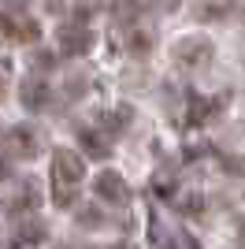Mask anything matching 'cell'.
Instances as JSON below:
<instances>
[{"label": "cell", "instance_id": "e0dca14e", "mask_svg": "<svg viewBox=\"0 0 245 249\" xmlns=\"http://www.w3.org/2000/svg\"><path fill=\"white\" fill-rule=\"evenodd\" d=\"M4 8H8V11H26V8H30V0H4Z\"/></svg>", "mask_w": 245, "mask_h": 249}, {"label": "cell", "instance_id": "7a4b0ae2", "mask_svg": "<svg viewBox=\"0 0 245 249\" xmlns=\"http://www.w3.org/2000/svg\"><path fill=\"white\" fill-rule=\"evenodd\" d=\"M56 45L63 56H86L93 49V34L86 22H63V26H56Z\"/></svg>", "mask_w": 245, "mask_h": 249}, {"label": "cell", "instance_id": "ac0fdd59", "mask_svg": "<svg viewBox=\"0 0 245 249\" xmlns=\"http://www.w3.org/2000/svg\"><path fill=\"white\" fill-rule=\"evenodd\" d=\"M89 249H130L126 242H119V246H89Z\"/></svg>", "mask_w": 245, "mask_h": 249}, {"label": "cell", "instance_id": "ba28073f", "mask_svg": "<svg viewBox=\"0 0 245 249\" xmlns=\"http://www.w3.org/2000/svg\"><path fill=\"white\" fill-rule=\"evenodd\" d=\"M78 142H82V153L93 156V160H108V156H112V145H108L97 130H78Z\"/></svg>", "mask_w": 245, "mask_h": 249}, {"label": "cell", "instance_id": "6da1fadb", "mask_svg": "<svg viewBox=\"0 0 245 249\" xmlns=\"http://www.w3.org/2000/svg\"><path fill=\"white\" fill-rule=\"evenodd\" d=\"M86 178V164L71 149H56L52 153V197L60 208H71L78 201V186Z\"/></svg>", "mask_w": 245, "mask_h": 249}, {"label": "cell", "instance_id": "8fae6325", "mask_svg": "<svg viewBox=\"0 0 245 249\" xmlns=\"http://www.w3.org/2000/svg\"><path fill=\"white\" fill-rule=\"evenodd\" d=\"M126 52H130V56H149V52H153V37L141 34V30H134L130 37H126Z\"/></svg>", "mask_w": 245, "mask_h": 249}, {"label": "cell", "instance_id": "5bb4252c", "mask_svg": "<svg viewBox=\"0 0 245 249\" xmlns=\"http://www.w3.org/2000/svg\"><path fill=\"white\" fill-rule=\"evenodd\" d=\"M230 4H223V8H215V4H201V8H197V19H215V15H230Z\"/></svg>", "mask_w": 245, "mask_h": 249}, {"label": "cell", "instance_id": "5b68a950", "mask_svg": "<svg viewBox=\"0 0 245 249\" xmlns=\"http://www.w3.org/2000/svg\"><path fill=\"white\" fill-rule=\"evenodd\" d=\"M11 153L15 156H26V160H34V156L41 153V138H37V130L34 126H26V123H19V126H11Z\"/></svg>", "mask_w": 245, "mask_h": 249}, {"label": "cell", "instance_id": "9c48e42d", "mask_svg": "<svg viewBox=\"0 0 245 249\" xmlns=\"http://www.w3.org/2000/svg\"><path fill=\"white\" fill-rule=\"evenodd\" d=\"M134 112L126 108V104H119V108H108V112H101V126L108 130V134H122L126 126H130Z\"/></svg>", "mask_w": 245, "mask_h": 249}, {"label": "cell", "instance_id": "4fadbf2b", "mask_svg": "<svg viewBox=\"0 0 245 249\" xmlns=\"http://www.w3.org/2000/svg\"><path fill=\"white\" fill-rule=\"evenodd\" d=\"M37 242H45V223H30L19 231V246H37Z\"/></svg>", "mask_w": 245, "mask_h": 249}, {"label": "cell", "instance_id": "7c38bea8", "mask_svg": "<svg viewBox=\"0 0 245 249\" xmlns=\"http://www.w3.org/2000/svg\"><path fill=\"white\" fill-rule=\"evenodd\" d=\"M215 104H219V101H201V97H193V101H190V112H193V115H190V123H193V126H201L204 119L212 115V108H215Z\"/></svg>", "mask_w": 245, "mask_h": 249}, {"label": "cell", "instance_id": "2e32d148", "mask_svg": "<svg viewBox=\"0 0 245 249\" xmlns=\"http://www.w3.org/2000/svg\"><path fill=\"white\" fill-rule=\"evenodd\" d=\"M178 208H182V212H190V216H197V212H201L204 205H201V197H186V201H182Z\"/></svg>", "mask_w": 245, "mask_h": 249}, {"label": "cell", "instance_id": "277c9868", "mask_svg": "<svg viewBox=\"0 0 245 249\" xmlns=\"http://www.w3.org/2000/svg\"><path fill=\"white\" fill-rule=\"evenodd\" d=\"M93 194L108 205H126L130 201V186H126V178L119 171H101V175L93 178Z\"/></svg>", "mask_w": 245, "mask_h": 249}, {"label": "cell", "instance_id": "ffe728a7", "mask_svg": "<svg viewBox=\"0 0 245 249\" xmlns=\"http://www.w3.org/2000/svg\"><path fill=\"white\" fill-rule=\"evenodd\" d=\"M0 97H4V82H0Z\"/></svg>", "mask_w": 245, "mask_h": 249}, {"label": "cell", "instance_id": "8992f818", "mask_svg": "<svg viewBox=\"0 0 245 249\" xmlns=\"http://www.w3.org/2000/svg\"><path fill=\"white\" fill-rule=\"evenodd\" d=\"M49 97H52V89H49V82H41V78H26V82L19 86V101H22L26 112H41V108L49 104Z\"/></svg>", "mask_w": 245, "mask_h": 249}, {"label": "cell", "instance_id": "9a60e30c", "mask_svg": "<svg viewBox=\"0 0 245 249\" xmlns=\"http://www.w3.org/2000/svg\"><path fill=\"white\" fill-rule=\"evenodd\" d=\"M82 89H86V78H82V74H74V78H71V86H67V97L74 101V97H78Z\"/></svg>", "mask_w": 245, "mask_h": 249}, {"label": "cell", "instance_id": "d6986e66", "mask_svg": "<svg viewBox=\"0 0 245 249\" xmlns=\"http://www.w3.org/2000/svg\"><path fill=\"white\" fill-rule=\"evenodd\" d=\"M163 249H178V246H175V242H167V246H163Z\"/></svg>", "mask_w": 245, "mask_h": 249}, {"label": "cell", "instance_id": "30bf717a", "mask_svg": "<svg viewBox=\"0 0 245 249\" xmlns=\"http://www.w3.org/2000/svg\"><path fill=\"white\" fill-rule=\"evenodd\" d=\"M34 205H37V186H34V182H26V186H22L19 194L11 197V205H8V208L15 212V216H19L22 208H34Z\"/></svg>", "mask_w": 245, "mask_h": 249}, {"label": "cell", "instance_id": "52a82bcc", "mask_svg": "<svg viewBox=\"0 0 245 249\" xmlns=\"http://www.w3.org/2000/svg\"><path fill=\"white\" fill-rule=\"evenodd\" d=\"M0 30L15 37V41H37L41 37V26L34 19H8V15H0Z\"/></svg>", "mask_w": 245, "mask_h": 249}, {"label": "cell", "instance_id": "3957f363", "mask_svg": "<svg viewBox=\"0 0 245 249\" xmlns=\"http://www.w3.org/2000/svg\"><path fill=\"white\" fill-rule=\"evenodd\" d=\"M208 60H212V41L208 37H182V41H175V63L197 71Z\"/></svg>", "mask_w": 245, "mask_h": 249}]
</instances>
